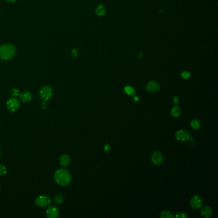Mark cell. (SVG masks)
I'll use <instances>...</instances> for the list:
<instances>
[{
  "label": "cell",
  "mask_w": 218,
  "mask_h": 218,
  "mask_svg": "<svg viewBox=\"0 0 218 218\" xmlns=\"http://www.w3.org/2000/svg\"><path fill=\"white\" fill-rule=\"evenodd\" d=\"M45 215L48 218H57L59 216V210L55 206H49L45 212Z\"/></svg>",
  "instance_id": "8"
},
{
  "label": "cell",
  "mask_w": 218,
  "mask_h": 218,
  "mask_svg": "<svg viewBox=\"0 0 218 218\" xmlns=\"http://www.w3.org/2000/svg\"><path fill=\"white\" fill-rule=\"evenodd\" d=\"M54 179L58 185L66 186L71 182L72 176L68 170L64 168H60L54 172Z\"/></svg>",
  "instance_id": "1"
},
{
  "label": "cell",
  "mask_w": 218,
  "mask_h": 218,
  "mask_svg": "<svg viewBox=\"0 0 218 218\" xmlns=\"http://www.w3.org/2000/svg\"><path fill=\"white\" fill-rule=\"evenodd\" d=\"M53 94V88L50 86H48V85L43 86L39 91V96L40 99L45 102L49 100L52 97Z\"/></svg>",
  "instance_id": "3"
},
{
  "label": "cell",
  "mask_w": 218,
  "mask_h": 218,
  "mask_svg": "<svg viewBox=\"0 0 218 218\" xmlns=\"http://www.w3.org/2000/svg\"><path fill=\"white\" fill-rule=\"evenodd\" d=\"M51 203V199L46 195H40L36 198L35 203L39 208H44L49 205Z\"/></svg>",
  "instance_id": "4"
},
{
  "label": "cell",
  "mask_w": 218,
  "mask_h": 218,
  "mask_svg": "<svg viewBox=\"0 0 218 218\" xmlns=\"http://www.w3.org/2000/svg\"><path fill=\"white\" fill-rule=\"evenodd\" d=\"M146 90L151 93H154L159 89V84L155 81H151L148 82L146 85Z\"/></svg>",
  "instance_id": "11"
},
{
  "label": "cell",
  "mask_w": 218,
  "mask_h": 218,
  "mask_svg": "<svg viewBox=\"0 0 218 218\" xmlns=\"http://www.w3.org/2000/svg\"><path fill=\"white\" fill-rule=\"evenodd\" d=\"M160 217L162 218H171L173 217V214H172L168 211H163L160 214Z\"/></svg>",
  "instance_id": "18"
},
{
  "label": "cell",
  "mask_w": 218,
  "mask_h": 218,
  "mask_svg": "<svg viewBox=\"0 0 218 218\" xmlns=\"http://www.w3.org/2000/svg\"><path fill=\"white\" fill-rule=\"evenodd\" d=\"M124 91L125 92L128 94L129 95H135V90L134 89L130 86H126L124 88Z\"/></svg>",
  "instance_id": "17"
},
{
  "label": "cell",
  "mask_w": 218,
  "mask_h": 218,
  "mask_svg": "<svg viewBox=\"0 0 218 218\" xmlns=\"http://www.w3.org/2000/svg\"><path fill=\"white\" fill-rule=\"evenodd\" d=\"M16 53V48L12 44H4L0 45V59L9 60L12 58Z\"/></svg>",
  "instance_id": "2"
},
{
  "label": "cell",
  "mask_w": 218,
  "mask_h": 218,
  "mask_svg": "<svg viewBox=\"0 0 218 218\" xmlns=\"http://www.w3.org/2000/svg\"><path fill=\"white\" fill-rule=\"evenodd\" d=\"M134 100L135 102H138V101L140 100V99H139L138 97L134 96Z\"/></svg>",
  "instance_id": "27"
},
{
  "label": "cell",
  "mask_w": 218,
  "mask_h": 218,
  "mask_svg": "<svg viewBox=\"0 0 218 218\" xmlns=\"http://www.w3.org/2000/svg\"><path fill=\"white\" fill-rule=\"evenodd\" d=\"M181 113L180 108L178 106H175L171 109V115L174 117H179Z\"/></svg>",
  "instance_id": "14"
},
{
  "label": "cell",
  "mask_w": 218,
  "mask_h": 218,
  "mask_svg": "<svg viewBox=\"0 0 218 218\" xmlns=\"http://www.w3.org/2000/svg\"><path fill=\"white\" fill-rule=\"evenodd\" d=\"M77 54H78V51H77V50L76 49H72V56L74 57V58H75V57L77 56Z\"/></svg>",
  "instance_id": "24"
},
{
  "label": "cell",
  "mask_w": 218,
  "mask_h": 218,
  "mask_svg": "<svg viewBox=\"0 0 218 218\" xmlns=\"http://www.w3.org/2000/svg\"><path fill=\"white\" fill-rule=\"evenodd\" d=\"M7 172V168L5 167V166H4L2 164H0V175L3 176L5 175Z\"/></svg>",
  "instance_id": "20"
},
{
  "label": "cell",
  "mask_w": 218,
  "mask_h": 218,
  "mask_svg": "<svg viewBox=\"0 0 218 218\" xmlns=\"http://www.w3.org/2000/svg\"><path fill=\"white\" fill-rule=\"evenodd\" d=\"M176 138L179 141H186L191 138V136L189 132L186 130L181 129L176 132Z\"/></svg>",
  "instance_id": "6"
},
{
  "label": "cell",
  "mask_w": 218,
  "mask_h": 218,
  "mask_svg": "<svg viewBox=\"0 0 218 218\" xmlns=\"http://www.w3.org/2000/svg\"><path fill=\"white\" fill-rule=\"evenodd\" d=\"M109 149H110V146L109 144H106L105 146H104V151L106 152H108L109 151Z\"/></svg>",
  "instance_id": "26"
},
{
  "label": "cell",
  "mask_w": 218,
  "mask_h": 218,
  "mask_svg": "<svg viewBox=\"0 0 218 218\" xmlns=\"http://www.w3.org/2000/svg\"><path fill=\"white\" fill-rule=\"evenodd\" d=\"M21 100L24 103H29L33 99V95L29 91H25L19 95Z\"/></svg>",
  "instance_id": "10"
},
{
  "label": "cell",
  "mask_w": 218,
  "mask_h": 218,
  "mask_svg": "<svg viewBox=\"0 0 218 218\" xmlns=\"http://www.w3.org/2000/svg\"><path fill=\"white\" fill-rule=\"evenodd\" d=\"M63 196L62 194H57L56 196L54 197V202L56 204H60L62 203L63 202Z\"/></svg>",
  "instance_id": "15"
},
{
  "label": "cell",
  "mask_w": 218,
  "mask_h": 218,
  "mask_svg": "<svg viewBox=\"0 0 218 218\" xmlns=\"http://www.w3.org/2000/svg\"><path fill=\"white\" fill-rule=\"evenodd\" d=\"M70 163H71V158L69 155L67 154H63L60 157V164L62 167L66 168L70 165Z\"/></svg>",
  "instance_id": "12"
},
{
  "label": "cell",
  "mask_w": 218,
  "mask_h": 218,
  "mask_svg": "<svg viewBox=\"0 0 218 218\" xmlns=\"http://www.w3.org/2000/svg\"><path fill=\"white\" fill-rule=\"evenodd\" d=\"M20 107V102L16 97H12L8 99L7 102V108L11 112H15L19 109Z\"/></svg>",
  "instance_id": "5"
},
{
  "label": "cell",
  "mask_w": 218,
  "mask_h": 218,
  "mask_svg": "<svg viewBox=\"0 0 218 218\" xmlns=\"http://www.w3.org/2000/svg\"><path fill=\"white\" fill-rule=\"evenodd\" d=\"M191 126L194 129H198L200 128V123L197 120H192L191 122Z\"/></svg>",
  "instance_id": "19"
},
{
  "label": "cell",
  "mask_w": 218,
  "mask_h": 218,
  "mask_svg": "<svg viewBox=\"0 0 218 218\" xmlns=\"http://www.w3.org/2000/svg\"><path fill=\"white\" fill-rule=\"evenodd\" d=\"M6 1L8 2H10V3H13V2H15L16 0H6Z\"/></svg>",
  "instance_id": "28"
},
{
  "label": "cell",
  "mask_w": 218,
  "mask_h": 218,
  "mask_svg": "<svg viewBox=\"0 0 218 218\" xmlns=\"http://www.w3.org/2000/svg\"><path fill=\"white\" fill-rule=\"evenodd\" d=\"M95 12H96V13H97V14L98 16H104V15L105 14V13H106V10H105L104 6H103V5H99V6L97 8V9H96V10H95Z\"/></svg>",
  "instance_id": "16"
},
{
  "label": "cell",
  "mask_w": 218,
  "mask_h": 218,
  "mask_svg": "<svg viewBox=\"0 0 218 218\" xmlns=\"http://www.w3.org/2000/svg\"><path fill=\"white\" fill-rule=\"evenodd\" d=\"M201 214L203 217L209 218L212 215V210L209 206H205L202 208L201 211Z\"/></svg>",
  "instance_id": "13"
},
{
  "label": "cell",
  "mask_w": 218,
  "mask_h": 218,
  "mask_svg": "<svg viewBox=\"0 0 218 218\" xmlns=\"http://www.w3.org/2000/svg\"><path fill=\"white\" fill-rule=\"evenodd\" d=\"M203 203V199L197 195V196L193 197L190 201V205L193 209H198L201 208Z\"/></svg>",
  "instance_id": "7"
},
{
  "label": "cell",
  "mask_w": 218,
  "mask_h": 218,
  "mask_svg": "<svg viewBox=\"0 0 218 218\" xmlns=\"http://www.w3.org/2000/svg\"><path fill=\"white\" fill-rule=\"evenodd\" d=\"M175 217L178 218H186L188 217V215H186L184 212H179L177 214H176Z\"/></svg>",
  "instance_id": "22"
},
{
  "label": "cell",
  "mask_w": 218,
  "mask_h": 218,
  "mask_svg": "<svg viewBox=\"0 0 218 218\" xmlns=\"http://www.w3.org/2000/svg\"><path fill=\"white\" fill-rule=\"evenodd\" d=\"M151 159L152 163L155 165H161L163 162V155L160 152L155 151L153 152Z\"/></svg>",
  "instance_id": "9"
},
{
  "label": "cell",
  "mask_w": 218,
  "mask_h": 218,
  "mask_svg": "<svg viewBox=\"0 0 218 218\" xmlns=\"http://www.w3.org/2000/svg\"><path fill=\"white\" fill-rule=\"evenodd\" d=\"M191 76L189 72H183L182 74H181V77L183 78V79H188Z\"/></svg>",
  "instance_id": "23"
},
{
  "label": "cell",
  "mask_w": 218,
  "mask_h": 218,
  "mask_svg": "<svg viewBox=\"0 0 218 218\" xmlns=\"http://www.w3.org/2000/svg\"><path fill=\"white\" fill-rule=\"evenodd\" d=\"M19 94H20L19 90L16 88H14L11 90V94H12V95L14 97H17L18 95H19Z\"/></svg>",
  "instance_id": "21"
},
{
  "label": "cell",
  "mask_w": 218,
  "mask_h": 218,
  "mask_svg": "<svg viewBox=\"0 0 218 218\" xmlns=\"http://www.w3.org/2000/svg\"><path fill=\"white\" fill-rule=\"evenodd\" d=\"M0 158H1V152H0Z\"/></svg>",
  "instance_id": "29"
},
{
  "label": "cell",
  "mask_w": 218,
  "mask_h": 218,
  "mask_svg": "<svg viewBox=\"0 0 218 218\" xmlns=\"http://www.w3.org/2000/svg\"><path fill=\"white\" fill-rule=\"evenodd\" d=\"M179 102V99L177 96H175L174 98H173V102L175 104H177Z\"/></svg>",
  "instance_id": "25"
}]
</instances>
